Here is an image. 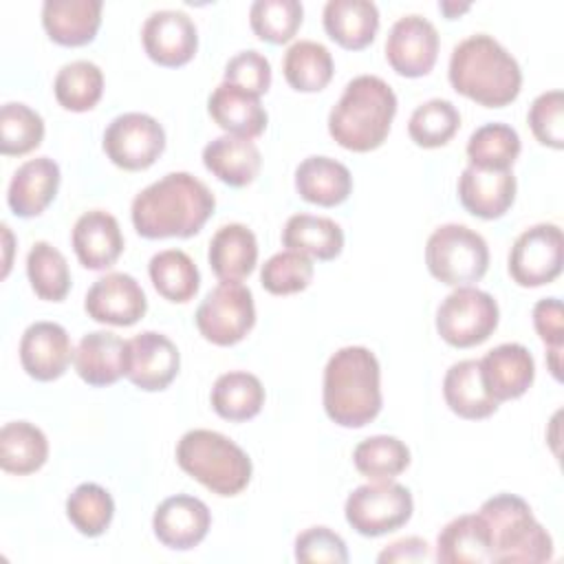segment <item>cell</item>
I'll list each match as a JSON object with an SVG mask.
<instances>
[{"label": "cell", "instance_id": "31", "mask_svg": "<svg viewBox=\"0 0 564 564\" xmlns=\"http://www.w3.org/2000/svg\"><path fill=\"white\" fill-rule=\"evenodd\" d=\"M436 560L443 564L491 562L489 531L480 513L458 516L441 529L436 538Z\"/></svg>", "mask_w": 564, "mask_h": 564}, {"label": "cell", "instance_id": "27", "mask_svg": "<svg viewBox=\"0 0 564 564\" xmlns=\"http://www.w3.org/2000/svg\"><path fill=\"white\" fill-rule=\"evenodd\" d=\"M207 260L220 282H240L258 262L256 234L240 223L223 225L209 240Z\"/></svg>", "mask_w": 564, "mask_h": 564}, {"label": "cell", "instance_id": "50", "mask_svg": "<svg viewBox=\"0 0 564 564\" xmlns=\"http://www.w3.org/2000/svg\"><path fill=\"white\" fill-rule=\"evenodd\" d=\"M432 557L430 553V544L423 540V538H401L392 544H388L379 555H377V562L379 564H392V562H399V564H412V562H427Z\"/></svg>", "mask_w": 564, "mask_h": 564}, {"label": "cell", "instance_id": "29", "mask_svg": "<svg viewBox=\"0 0 564 564\" xmlns=\"http://www.w3.org/2000/svg\"><path fill=\"white\" fill-rule=\"evenodd\" d=\"M443 397L449 410L463 419H487L498 410V401L482 383L478 359H463L449 366L443 379Z\"/></svg>", "mask_w": 564, "mask_h": 564}, {"label": "cell", "instance_id": "25", "mask_svg": "<svg viewBox=\"0 0 564 564\" xmlns=\"http://www.w3.org/2000/svg\"><path fill=\"white\" fill-rule=\"evenodd\" d=\"M42 24L48 37L62 46L88 44L101 24V0H46Z\"/></svg>", "mask_w": 564, "mask_h": 564}, {"label": "cell", "instance_id": "23", "mask_svg": "<svg viewBox=\"0 0 564 564\" xmlns=\"http://www.w3.org/2000/svg\"><path fill=\"white\" fill-rule=\"evenodd\" d=\"M73 364L88 386H110L126 377V341L110 330L86 333L75 348Z\"/></svg>", "mask_w": 564, "mask_h": 564}, {"label": "cell", "instance_id": "22", "mask_svg": "<svg viewBox=\"0 0 564 564\" xmlns=\"http://www.w3.org/2000/svg\"><path fill=\"white\" fill-rule=\"evenodd\" d=\"M70 240L77 260L93 271L112 267L123 251L119 223L104 209H90L82 214L73 227Z\"/></svg>", "mask_w": 564, "mask_h": 564}, {"label": "cell", "instance_id": "10", "mask_svg": "<svg viewBox=\"0 0 564 564\" xmlns=\"http://www.w3.org/2000/svg\"><path fill=\"white\" fill-rule=\"evenodd\" d=\"M256 324L251 291L240 282H220L196 308V328L216 346L238 344Z\"/></svg>", "mask_w": 564, "mask_h": 564}, {"label": "cell", "instance_id": "19", "mask_svg": "<svg viewBox=\"0 0 564 564\" xmlns=\"http://www.w3.org/2000/svg\"><path fill=\"white\" fill-rule=\"evenodd\" d=\"M482 383L500 403L522 397L535 377V361L522 344H500L491 348L480 361Z\"/></svg>", "mask_w": 564, "mask_h": 564}, {"label": "cell", "instance_id": "52", "mask_svg": "<svg viewBox=\"0 0 564 564\" xmlns=\"http://www.w3.org/2000/svg\"><path fill=\"white\" fill-rule=\"evenodd\" d=\"M441 7V11L452 20V18H456L458 13H463V11H467L469 9V4H456V2H441L438 4Z\"/></svg>", "mask_w": 564, "mask_h": 564}, {"label": "cell", "instance_id": "37", "mask_svg": "<svg viewBox=\"0 0 564 564\" xmlns=\"http://www.w3.org/2000/svg\"><path fill=\"white\" fill-rule=\"evenodd\" d=\"M55 99L70 112H86L97 106L104 93V73L95 62L75 59L64 64L53 82Z\"/></svg>", "mask_w": 564, "mask_h": 564}, {"label": "cell", "instance_id": "33", "mask_svg": "<svg viewBox=\"0 0 564 564\" xmlns=\"http://www.w3.org/2000/svg\"><path fill=\"white\" fill-rule=\"evenodd\" d=\"M48 456V441L29 421H11L0 430V465L9 474H33Z\"/></svg>", "mask_w": 564, "mask_h": 564}, {"label": "cell", "instance_id": "15", "mask_svg": "<svg viewBox=\"0 0 564 564\" xmlns=\"http://www.w3.org/2000/svg\"><path fill=\"white\" fill-rule=\"evenodd\" d=\"M141 40L148 57L161 66L187 64L198 46L194 20L178 9H161L145 18Z\"/></svg>", "mask_w": 564, "mask_h": 564}, {"label": "cell", "instance_id": "5", "mask_svg": "<svg viewBox=\"0 0 564 564\" xmlns=\"http://www.w3.org/2000/svg\"><path fill=\"white\" fill-rule=\"evenodd\" d=\"M480 518L489 531L491 562L538 564L553 557L549 531L533 518L531 507L513 494H498L482 502Z\"/></svg>", "mask_w": 564, "mask_h": 564}, {"label": "cell", "instance_id": "14", "mask_svg": "<svg viewBox=\"0 0 564 564\" xmlns=\"http://www.w3.org/2000/svg\"><path fill=\"white\" fill-rule=\"evenodd\" d=\"M178 366L174 341L161 333L143 330L126 341V377L145 392L167 388L178 375Z\"/></svg>", "mask_w": 564, "mask_h": 564}, {"label": "cell", "instance_id": "30", "mask_svg": "<svg viewBox=\"0 0 564 564\" xmlns=\"http://www.w3.org/2000/svg\"><path fill=\"white\" fill-rule=\"evenodd\" d=\"M297 194L322 207L344 203L352 189L350 170L330 156H308L295 170Z\"/></svg>", "mask_w": 564, "mask_h": 564}, {"label": "cell", "instance_id": "40", "mask_svg": "<svg viewBox=\"0 0 564 564\" xmlns=\"http://www.w3.org/2000/svg\"><path fill=\"white\" fill-rule=\"evenodd\" d=\"M352 463L370 480H392L410 465V449L397 436L377 434L355 447Z\"/></svg>", "mask_w": 564, "mask_h": 564}, {"label": "cell", "instance_id": "13", "mask_svg": "<svg viewBox=\"0 0 564 564\" xmlns=\"http://www.w3.org/2000/svg\"><path fill=\"white\" fill-rule=\"evenodd\" d=\"M438 55L436 26L416 13L399 18L386 40V59L403 77L427 75Z\"/></svg>", "mask_w": 564, "mask_h": 564}, {"label": "cell", "instance_id": "3", "mask_svg": "<svg viewBox=\"0 0 564 564\" xmlns=\"http://www.w3.org/2000/svg\"><path fill=\"white\" fill-rule=\"evenodd\" d=\"M379 361L366 346H344L324 368V410L341 427H364L381 410Z\"/></svg>", "mask_w": 564, "mask_h": 564}, {"label": "cell", "instance_id": "2", "mask_svg": "<svg viewBox=\"0 0 564 564\" xmlns=\"http://www.w3.org/2000/svg\"><path fill=\"white\" fill-rule=\"evenodd\" d=\"M447 77L456 93L487 108L511 104L522 86L516 57L487 33L469 35L454 46Z\"/></svg>", "mask_w": 564, "mask_h": 564}, {"label": "cell", "instance_id": "46", "mask_svg": "<svg viewBox=\"0 0 564 564\" xmlns=\"http://www.w3.org/2000/svg\"><path fill=\"white\" fill-rule=\"evenodd\" d=\"M529 126L542 145L564 148V95L546 90L538 95L529 108Z\"/></svg>", "mask_w": 564, "mask_h": 564}, {"label": "cell", "instance_id": "26", "mask_svg": "<svg viewBox=\"0 0 564 564\" xmlns=\"http://www.w3.org/2000/svg\"><path fill=\"white\" fill-rule=\"evenodd\" d=\"M203 163L218 181L231 187H245L256 181L262 156L251 139L223 134L203 148Z\"/></svg>", "mask_w": 564, "mask_h": 564}, {"label": "cell", "instance_id": "4", "mask_svg": "<svg viewBox=\"0 0 564 564\" xmlns=\"http://www.w3.org/2000/svg\"><path fill=\"white\" fill-rule=\"evenodd\" d=\"M397 115V95L377 75L350 79L330 108L328 132L346 150L370 152L379 148Z\"/></svg>", "mask_w": 564, "mask_h": 564}, {"label": "cell", "instance_id": "7", "mask_svg": "<svg viewBox=\"0 0 564 564\" xmlns=\"http://www.w3.org/2000/svg\"><path fill=\"white\" fill-rule=\"evenodd\" d=\"M425 264L430 273L449 286L478 282L489 267L485 238L458 223L441 225L425 245Z\"/></svg>", "mask_w": 564, "mask_h": 564}, {"label": "cell", "instance_id": "32", "mask_svg": "<svg viewBox=\"0 0 564 564\" xmlns=\"http://www.w3.org/2000/svg\"><path fill=\"white\" fill-rule=\"evenodd\" d=\"M282 242L291 251H300L317 260H333L341 253L344 231L333 218L293 214L282 229Z\"/></svg>", "mask_w": 564, "mask_h": 564}, {"label": "cell", "instance_id": "48", "mask_svg": "<svg viewBox=\"0 0 564 564\" xmlns=\"http://www.w3.org/2000/svg\"><path fill=\"white\" fill-rule=\"evenodd\" d=\"M225 82L260 97L271 86V64L258 51H240L227 62Z\"/></svg>", "mask_w": 564, "mask_h": 564}, {"label": "cell", "instance_id": "36", "mask_svg": "<svg viewBox=\"0 0 564 564\" xmlns=\"http://www.w3.org/2000/svg\"><path fill=\"white\" fill-rule=\"evenodd\" d=\"M148 273L159 295L170 302H189L200 286V275L194 260L181 249L154 253L148 264Z\"/></svg>", "mask_w": 564, "mask_h": 564}, {"label": "cell", "instance_id": "18", "mask_svg": "<svg viewBox=\"0 0 564 564\" xmlns=\"http://www.w3.org/2000/svg\"><path fill=\"white\" fill-rule=\"evenodd\" d=\"M75 350L64 326L55 322L31 324L20 339V364L29 377L53 381L62 377Z\"/></svg>", "mask_w": 564, "mask_h": 564}, {"label": "cell", "instance_id": "20", "mask_svg": "<svg viewBox=\"0 0 564 564\" xmlns=\"http://www.w3.org/2000/svg\"><path fill=\"white\" fill-rule=\"evenodd\" d=\"M463 207L485 220L507 214L516 198V176L511 170H482L467 165L458 178Z\"/></svg>", "mask_w": 564, "mask_h": 564}, {"label": "cell", "instance_id": "38", "mask_svg": "<svg viewBox=\"0 0 564 564\" xmlns=\"http://www.w3.org/2000/svg\"><path fill=\"white\" fill-rule=\"evenodd\" d=\"M26 275L37 297L62 302L70 291V271L64 253L46 240H37L26 256Z\"/></svg>", "mask_w": 564, "mask_h": 564}, {"label": "cell", "instance_id": "49", "mask_svg": "<svg viewBox=\"0 0 564 564\" xmlns=\"http://www.w3.org/2000/svg\"><path fill=\"white\" fill-rule=\"evenodd\" d=\"M562 302L557 297H544L533 306V326L540 339L549 348L564 346V317Z\"/></svg>", "mask_w": 564, "mask_h": 564}, {"label": "cell", "instance_id": "21", "mask_svg": "<svg viewBox=\"0 0 564 564\" xmlns=\"http://www.w3.org/2000/svg\"><path fill=\"white\" fill-rule=\"evenodd\" d=\"M59 187V165L48 156L22 163L9 183L7 203L20 218L40 216L55 198Z\"/></svg>", "mask_w": 564, "mask_h": 564}, {"label": "cell", "instance_id": "47", "mask_svg": "<svg viewBox=\"0 0 564 564\" xmlns=\"http://www.w3.org/2000/svg\"><path fill=\"white\" fill-rule=\"evenodd\" d=\"M295 560L304 564H346L348 549L341 535H337L328 527H311L295 538Z\"/></svg>", "mask_w": 564, "mask_h": 564}, {"label": "cell", "instance_id": "28", "mask_svg": "<svg viewBox=\"0 0 564 564\" xmlns=\"http://www.w3.org/2000/svg\"><path fill=\"white\" fill-rule=\"evenodd\" d=\"M322 15L328 37L350 51L366 48L379 29V9L370 0H328Z\"/></svg>", "mask_w": 564, "mask_h": 564}, {"label": "cell", "instance_id": "1", "mask_svg": "<svg viewBox=\"0 0 564 564\" xmlns=\"http://www.w3.org/2000/svg\"><path fill=\"white\" fill-rule=\"evenodd\" d=\"M214 207L216 198L200 178L170 172L134 196L130 216L143 238H189L203 229Z\"/></svg>", "mask_w": 564, "mask_h": 564}, {"label": "cell", "instance_id": "42", "mask_svg": "<svg viewBox=\"0 0 564 564\" xmlns=\"http://www.w3.org/2000/svg\"><path fill=\"white\" fill-rule=\"evenodd\" d=\"M66 516L82 535L97 538L110 527L115 500L101 485L82 482L66 500Z\"/></svg>", "mask_w": 564, "mask_h": 564}, {"label": "cell", "instance_id": "16", "mask_svg": "<svg viewBox=\"0 0 564 564\" xmlns=\"http://www.w3.org/2000/svg\"><path fill=\"white\" fill-rule=\"evenodd\" d=\"M84 308L88 317L110 326H132L148 308L141 284L128 273H108L93 282Z\"/></svg>", "mask_w": 564, "mask_h": 564}, {"label": "cell", "instance_id": "39", "mask_svg": "<svg viewBox=\"0 0 564 564\" xmlns=\"http://www.w3.org/2000/svg\"><path fill=\"white\" fill-rule=\"evenodd\" d=\"M520 154V137L507 123H485L467 141L469 165L482 170H511Z\"/></svg>", "mask_w": 564, "mask_h": 564}, {"label": "cell", "instance_id": "6", "mask_svg": "<svg viewBox=\"0 0 564 564\" xmlns=\"http://www.w3.org/2000/svg\"><path fill=\"white\" fill-rule=\"evenodd\" d=\"M176 463L216 496H236L251 480L247 452L214 430H189L176 445Z\"/></svg>", "mask_w": 564, "mask_h": 564}, {"label": "cell", "instance_id": "41", "mask_svg": "<svg viewBox=\"0 0 564 564\" xmlns=\"http://www.w3.org/2000/svg\"><path fill=\"white\" fill-rule=\"evenodd\" d=\"M460 128V112L447 99H427L416 106L408 121L410 139L421 148H441L445 145Z\"/></svg>", "mask_w": 564, "mask_h": 564}, {"label": "cell", "instance_id": "34", "mask_svg": "<svg viewBox=\"0 0 564 564\" xmlns=\"http://www.w3.org/2000/svg\"><path fill=\"white\" fill-rule=\"evenodd\" d=\"M264 405V388L260 379L245 370L220 375L212 388V408L227 421L253 419Z\"/></svg>", "mask_w": 564, "mask_h": 564}, {"label": "cell", "instance_id": "43", "mask_svg": "<svg viewBox=\"0 0 564 564\" xmlns=\"http://www.w3.org/2000/svg\"><path fill=\"white\" fill-rule=\"evenodd\" d=\"M44 139V121L40 112L20 101L0 108V152L20 156L35 150Z\"/></svg>", "mask_w": 564, "mask_h": 564}, {"label": "cell", "instance_id": "9", "mask_svg": "<svg viewBox=\"0 0 564 564\" xmlns=\"http://www.w3.org/2000/svg\"><path fill=\"white\" fill-rule=\"evenodd\" d=\"M496 300L474 286H458L436 311V330L454 348H471L489 339L498 326Z\"/></svg>", "mask_w": 564, "mask_h": 564}, {"label": "cell", "instance_id": "44", "mask_svg": "<svg viewBox=\"0 0 564 564\" xmlns=\"http://www.w3.org/2000/svg\"><path fill=\"white\" fill-rule=\"evenodd\" d=\"M302 2L297 0H256L249 9L253 33L271 44H286L302 24Z\"/></svg>", "mask_w": 564, "mask_h": 564}, {"label": "cell", "instance_id": "45", "mask_svg": "<svg viewBox=\"0 0 564 564\" xmlns=\"http://www.w3.org/2000/svg\"><path fill=\"white\" fill-rule=\"evenodd\" d=\"M313 262L300 251H280L273 253L260 271L262 286L273 295H291L304 291L313 280Z\"/></svg>", "mask_w": 564, "mask_h": 564}, {"label": "cell", "instance_id": "12", "mask_svg": "<svg viewBox=\"0 0 564 564\" xmlns=\"http://www.w3.org/2000/svg\"><path fill=\"white\" fill-rule=\"evenodd\" d=\"M562 229L540 223L524 229L509 251V275L520 286H542L562 273Z\"/></svg>", "mask_w": 564, "mask_h": 564}, {"label": "cell", "instance_id": "24", "mask_svg": "<svg viewBox=\"0 0 564 564\" xmlns=\"http://www.w3.org/2000/svg\"><path fill=\"white\" fill-rule=\"evenodd\" d=\"M207 110L212 119L227 130V134L253 139L267 128V110L258 95H251L234 84H218L207 99Z\"/></svg>", "mask_w": 564, "mask_h": 564}, {"label": "cell", "instance_id": "35", "mask_svg": "<svg viewBox=\"0 0 564 564\" xmlns=\"http://www.w3.org/2000/svg\"><path fill=\"white\" fill-rule=\"evenodd\" d=\"M282 70L291 88L300 93H317L333 79V55L319 42L300 40L284 53Z\"/></svg>", "mask_w": 564, "mask_h": 564}, {"label": "cell", "instance_id": "51", "mask_svg": "<svg viewBox=\"0 0 564 564\" xmlns=\"http://www.w3.org/2000/svg\"><path fill=\"white\" fill-rule=\"evenodd\" d=\"M560 357H562V348H549L546 352V361H549V370L555 379H562V364H560Z\"/></svg>", "mask_w": 564, "mask_h": 564}, {"label": "cell", "instance_id": "11", "mask_svg": "<svg viewBox=\"0 0 564 564\" xmlns=\"http://www.w3.org/2000/svg\"><path fill=\"white\" fill-rule=\"evenodd\" d=\"M165 150L163 126L145 112H123L104 132V152L121 170H145Z\"/></svg>", "mask_w": 564, "mask_h": 564}, {"label": "cell", "instance_id": "8", "mask_svg": "<svg viewBox=\"0 0 564 564\" xmlns=\"http://www.w3.org/2000/svg\"><path fill=\"white\" fill-rule=\"evenodd\" d=\"M414 511L412 494L394 480H372L346 498V522L366 538L401 529Z\"/></svg>", "mask_w": 564, "mask_h": 564}, {"label": "cell", "instance_id": "17", "mask_svg": "<svg viewBox=\"0 0 564 564\" xmlns=\"http://www.w3.org/2000/svg\"><path fill=\"white\" fill-rule=\"evenodd\" d=\"M212 524V513L207 505L187 494H176L165 498L152 518L154 535L161 544L174 551H189L203 542Z\"/></svg>", "mask_w": 564, "mask_h": 564}]
</instances>
